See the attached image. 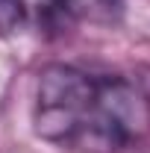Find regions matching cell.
Wrapping results in <instances>:
<instances>
[{
  "label": "cell",
  "mask_w": 150,
  "mask_h": 153,
  "mask_svg": "<svg viewBox=\"0 0 150 153\" xmlns=\"http://www.w3.org/2000/svg\"><path fill=\"white\" fill-rule=\"evenodd\" d=\"M33 130L71 153H121L150 133V97L127 76L50 62L36 76Z\"/></svg>",
  "instance_id": "cell-1"
},
{
  "label": "cell",
  "mask_w": 150,
  "mask_h": 153,
  "mask_svg": "<svg viewBox=\"0 0 150 153\" xmlns=\"http://www.w3.org/2000/svg\"><path fill=\"white\" fill-rule=\"evenodd\" d=\"M44 3L79 21H115L124 9V0H44Z\"/></svg>",
  "instance_id": "cell-2"
},
{
  "label": "cell",
  "mask_w": 150,
  "mask_h": 153,
  "mask_svg": "<svg viewBox=\"0 0 150 153\" xmlns=\"http://www.w3.org/2000/svg\"><path fill=\"white\" fill-rule=\"evenodd\" d=\"M30 18L27 0H0V36H12Z\"/></svg>",
  "instance_id": "cell-3"
}]
</instances>
